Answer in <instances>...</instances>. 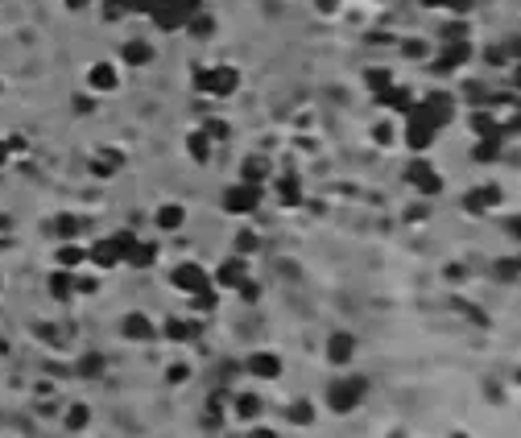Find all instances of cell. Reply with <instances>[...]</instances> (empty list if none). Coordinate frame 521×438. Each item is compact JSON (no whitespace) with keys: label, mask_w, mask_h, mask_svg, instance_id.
I'll use <instances>...</instances> for the list:
<instances>
[{"label":"cell","mask_w":521,"mask_h":438,"mask_svg":"<svg viewBox=\"0 0 521 438\" xmlns=\"http://www.w3.org/2000/svg\"><path fill=\"white\" fill-rule=\"evenodd\" d=\"M364 393H368V381H364V376H340V381L327 385V405H331L335 414H352Z\"/></svg>","instance_id":"1"},{"label":"cell","mask_w":521,"mask_h":438,"mask_svg":"<svg viewBox=\"0 0 521 438\" xmlns=\"http://www.w3.org/2000/svg\"><path fill=\"white\" fill-rule=\"evenodd\" d=\"M195 13H203V4H199V0H158L149 17H153L162 29H182Z\"/></svg>","instance_id":"2"},{"label":"cell","mask_w":521,"mask_h":438,"mask_svg":"<svg viewBox=\"0 0 521 438\" xmlns=\"http://www.w3.org/2000/svg\"><path fill=\"white\" fill-rule=\"evenodd\" d=\"M132 240L137 236H129V232H116V236H108V240H99L91 253H87V261L99 264V269H112V264H125V257H129Z\"/></svg>","instance_id":"3"},{"label":"cell","mask_w":521,"mask_h":438,"mask_svg":"<svg viewBox=\"0 0 521 438\" xmlns=\"http://www.w3.org/2000/svg\"><path fill=\"white\" fill-rule=\"evenodd\" d=\"M195 87L207 91V95H232L240 87V75H236V66H207L195 75Z\"/></svg>","instance_id":"4"},{"label":"cell","mask_w":521,"mask_h":438,"mask_svg":"<svg viewBox=\"0 0 521 438\" xmlns=\"http://www.w3.org/2000/svg\"><path fill=\"white\" fill-rule=\"evenodd\" d=\"M223 207H228L232 216H249V211H257V207H260V186H253V182L232 186V190L223 195Z\"/></svg>","instance_id":"5"},{"label":"cell","mask_w":521,"mask_h":438,"mask_svg":"<svg viewBox=\"0 0 521 438\" xmlns=\"http://www.w3.org/2000/svg\"><path fill=\"white\" fill-rule=\"evenodd\" d=\"M170 285H178V290H186V294H195V290H203V285H211L207 281V273H203V264L195 261H182L178 269L170 273Z\"/></svg>","instance_id":"6"},{"label":"cell","mask_w":521,"mask_h":438,"mask_svg":"<svg viewBox=\"0 0 521 438\" xmlns=\"http://www.w3.org/2000/svg\"><path fill=\"white\" fill-rule=\"evenodd\" d=\"M405 182H414V186H418V190H422L426 199L443 190V182H438V174H434V170L426 166V162H422V157H418V162H410V170H405Z\"/></svg>","instance_id":"7"},{"label":"cell","mask_w":521,"mask_h":438,"mask_svg":"<svg viewBox=\"0 0 521 438\" xmlns=\"http://www.w3.org/2000/svg\"><path fill=\"white\" fill-rule=\"evenodd\" d=\"M216 281L223 285V290H236L240 281H249V261H244V257H228V261L219 264Z\"/></svg>","instance_id":"8"},{"label":"cell","mask_w":521,"mask_h":438,"mask_svg":"<svg viewBox=\"0 0 521 438\" xmlns=\"http://www.w3.org/2000/svg\"><path fill=\"white\" fill-rule=\"evenodd\" d=\"M468 58H472V45H468V42H451V45H447V54H438V58H434V71H438V75H447V71H455V66H459V62H468Z\"/></svg>","instance_id":"9"},{"label":"cell","mask_w":521,"mask_h":438,"mask_svg":"<svg viewBox=\"0 0 521 438\" xmlns=\"http://www.w3.org/2000/svg\"><path fill=\"white\" fill-rule=\"evenodd\" d=\"M249 372L260 381H273V376H282V360L273 351H257V355H249Z\"/></svg>","instance_id":"10"},{"label":"cell","mask_w":521,"mask_h":438,"mask_svg":"<svg viewBox=\"0 0 521 438\" xmlns=\"http://www.w3.org/2000/svg\"><path fill=\"white\" fill-rule=\"evenodd\" d=\"M50 298H54V302H71V298H75V273H71V269L50 273Z\"/></svg>","instance_id":"11"},{"label":"cell","mask_w":521,"mask_h":438,"mask_svg":"<svg viewBox=\"0 0 521 438\" xmlns=\"http://www.w3.org/2000/svg\"><path fill=\"white\" fill-rule=\"evenodd\" d=\"M352 351H356V339H352V335H344V331H335V335L327 339V360H331V364H347V360H352Z\"/></svg>","instance_id":"12"},{"label":"cell","mask_w":521,"mask_h":438,"mask_svg":"<svg viewBox=\"0 0 521 438\" xmlns=\"http://www.w3.org/2000/svg\"><path fill=\"white\" fill-rule=\"evenodd\" d=\"M260 409H265V401H260L257 393H236L232 397V414H236L240 422H253Z\"/></svg>","instance_id":"13"},{"label":"cell","mask_w":521,"mask_h":438,"mask_svg":"<svg viewBox=\"0 0 521 438\" xmlns=\"http://www.w3.org/2000/svg\"><path fill=\"white\" fill-rule=\"evenodd\" d=\"M87 83L95 91H112L116 83H120V75H116V66H108V62H95L91 71H87Z\"/></svg>","instance_id":"14"},{"label":"cell","mask_w":521,"mask_h":438,"mask_svg":"<svg viewBox=\"0 0 521 438\" xmlns=\"http://www.w3.org/2000/svg\"><path fill=\"white\" fill-rule=\"evenodd\" d=\"M153 261H158V244H149V240H132L125 264H132V269H149Z\"/></svg>","instance_id":"15"},{"label":"cell","mask_w":521,"mask_h":438,"mask_svg":"<svg viewBox=\"0 0 521 438\" xmlns=\"http://www.w3.org/2000/svg\"><path fill=\"white\" fill-rule=\"evenodd\" d=\"M496 203H501V186H480V190H472V195L464 199L468 211H488V207H496Z\"/></svg>","instance_id":"16"},{"label":"cell","mask_w":521,"mask_h":438,"mask_svg":"<svg viewBox=\"0 0 521 438\" xmlns=\"http://www.w3.org/2000/svg\"><path fill=\"white\" fill-rule=\"evenodd\" d=\"M46 232H50V236H58V240H71V236H79V232H83V219H79V216H54L50 223H46Z\"/></svg>","instance_id":"17"},{"label":"cell","mask_w":521,"mask_h":438,"mask_svg":"<svg viewBox=\"0 0 521 438\" xmlns=\"http://www.w3.org/2000/svg\"><path fill=\"white\" fill-rule=\"evenodd\" d=\"M120 331H125V339H153V323L145 314H125Z\"/></svg>","instance_id":"18"},{"label":"cell","mask_w":521,"mask_h":438,"mask_svg":"<svg viewBox=\"0 0 521 438\" xmlns=\"http://www.w3.org/2000/svg\"><path fill=\"white\" fill-rule=\"evenodd\" d=\"M195 331H199V327H195V323H182V318H166V323H162V335H166V339H174V344L195 339Z\"/></svg>","instance_id":"19"},{"label":"cell","mask_w":521,"mask_h":438,"mask_svg":"<svg viewBox=\"0 0 521 438\" xmlns=\"http://www.w3.org/2000/svg\"><path fill=\"white\" fill-rule=\"evenodd\" d=\"M125 62H129V66H149V62H153V45L149 42H125Z\"/></svg>","instance_id":"20"},{"label":"cell","mask_w":521,"mask_h":438,"mask_svg":"<svg viewBox=\"0 0 521 438\" xmlns=\"http://www.w3.org/2000/svg\"><path fill=\"white\" fill-rule=\"evenodd\" d=\"M381 104H385V108H401V112H410V108H414V95H410V87H385V91H381Z\"/></svg>","instance_id":"21"},{"label":"cell","mask_w":521,"mask_h":438,"mask_svg":"<svg viewBox=\"0 0 521 438\" xmlns=\"http://www.w3.org/2000/svg\"><path fill=\"white\" fill-rule=\"evenodd\" d=\"M186 29H190V38H216V17L211 13H195L186 21Z\"/></svg>","instance_id":"22"},{"label":"cell","mask_w":521,"mask_h":438,"mask_svg":"<svg viewBox=\"0 0 521 438\" xmlns=\"http://www.w3.org/2000/svg\"><path fill=\"white\" fill-rule=\"evenodd\" d=\"M186 149H190V157H195V162H207V157H211V136H207L203 129L190 132V136H186Z\"/></svg>","instance_id":"23"},{"label":"cell","mask_w":521,"mask_h":438,"mask_svg":"<svg viewBox=\"0 0 521 438\" xmlns=\"http://www.w3.org/2000/svg\"><path fill=\"white\" fill-rule=\"evenodd\" d=\"M182 219H186V211H182L178 203H166V207H158V227H162V232H174V227H182Z\"/></svg>","instance_id":"24"},{"label":"cell","mask_w":521,"mask_h":438,"mask_svg":"<svg viewBox=\"0 0 521 438\" xmlns=\"http://www.w3.org/2000/svg\"><path fill=\"white\" fill-rule=\"evenodd\" d=\"M83 261H87L83 248H75V244H62V248H58V269H71V273H75Z\"/></svg>","instance_id":"25"},{"label":"cell","mask_w":521,"mask_h":438,"mask_svg":"<svg viewBox=\"0 0 521 438\" xmlns=\"http://www.w3.org/2000/svg\"><path fill=\"white\" fill-rule=\"evenodd\" d=\"M87 422H91V409L87 405H71L67 409V430H87Z\"/></svg>","instance_id":"26"},{"label":"cell","mask_w":521,"mask_h":438,"mask_svg":"<svg viewBox=\"0 0 521 438\" xmlns=\"http://www.w3.org/2000/svg\"><path fill=\"white\" fill-rule=\"evenodd\" d=\"M438 42H468V25L464 21H451V25H443V34H438Z\"/></svg>","instance_id":"27"},{"label":"cell","mask_w":521,"mask_h":438,"mask_svg":"<svg viewBox=\"0 0 521 438\" xmlns=\"http://www.w3.org/2000/svg\"><path fill=\"white\" fill-rule=\"evenodd\" d=\"M190 306L195 310H216V290H211V285L195 290V294H190Z\"/></svg>","instance_id":"28"},{"label":"cell","mask_w":521,"mask_h":438,"mask_svg":"<svg viewBox=\"0 0 521 438\" xmlns=\"http://www.w3.org/2000/svg\"><path fill=\"white\" fill-rule=\"evenodd\" d=\"M269 174V166L260 162V157H249L244 162V182H253V186H260V178Z\"/></svg>","instance_id":"29"},{"label":"cell","mask_w":521,"mask_h":438,"mask_svg":"<svg viewBox=\"0 0 521 438\" xmlns=\"http://www.w3.org/2000/svg\"><path fill=\"white\" fill-rule=\"evenodd\" d=\"M91 170H95V174H116V170H120V153H99Z\"/></svg>","instance_id":"30"},{"label":"cell","mask_w":521,"mask_h":438,"mask_svg":"<svg viewBox=\"0 0 521 438\" xmlns=\"http://www.w3.org/2000/svg\"><path fill=\"white\" fill-rule=\"evenodd\" d=\"M290 422H303V426H310V422H314L310 401H294V405H290Z\"/></svg>","instance_id":"31"},{"label":"cell","mask_w":521,"mask_h":438,"mask_svg":"<svg viewBox=\"0 0 521 438\" xmlns=\"http://www.w3.org/2000/svg\"><path fill=\"white\" fill-rule=\"evenodd\" d=\"M79 372H83V376H99V372H104V355H95V351L83 355V360H79Z\"/></svg>","instance_id":"32"},{"label":"cell","mask_w":521,"mask_h":438,"mask_svg":"<svg viewBox=\"0 0 521 438\" xmlns=\"http://www.w3.org/2000/svg\"><path fill=\"white\" fill-rule=\"evenodd\" d=\"M120 17H129L125 0H104V21H120Z\"/></svg>","instance_id":"33"},{"label":"cell","mask_w":521,"mask_h":438,"mask_svg":"<svg viewBox=\"0 0 521 438\" xmlns=\"http://www.w3.org/2000/svg\"><path fill=\"white\" fill-rule=\"evenodd\" d=\"M364 83H368V87H377V91H385L393 83V75H389V71H368V75H364Z\"/></svg>","instance_id":"34"},{"label":"cell","mask_w":521,"mask_h":438,"mask_svg":"<svg viewBox=\"0 0 521 438\" xmlns=\"http://www.w3.org/2000/svg\"><path fill=\"white\" fill-rule=\"evenodd\" d=\"M282 203H298V186H294V178H282Z\"/></svg>","instance_id":"35"},{"label":"cell","mask_w":521,"mask_h":438,"mask_svg":"<svg viewBox=\"0 0 521 438\" xmlns=\"http://www.w3.org/2000/svg\"><path fill=\"white\" fill-rule=\"evenodd\" d=\"M153 4H158V0H125V8H129V13H141V17H149Z\"/></svg>","instance_id":"36"},{"label":"cell","mask_w":521,"mask_h":438,"mask_svg":"<svg viewBox=\"0 0 521 438\" xmlns=\"http://www.w3.org/2000/svg\"><path fill=\"white\" fill-rule=\"evenodd\" d=\"M203 132H207L211 141H223V136H228V125H223V120H207V125H203Z\"/></svg>","instance_id":"37"},{"label":"cell","mask_w":521,"mask_h":438,"mask_svg":"<svg viewBox=\"0 0 521 438\" xmlns=\"http://www.w3.org/2000/svg\"><path fill=\"white\" fill-rule=\"evenodd\" d=\"M401 50H405L410 58H422V54H426V42H418V38H414V42H405Z\"/></svg>","instance_id":"38"},{"label":"cell","mask_w":521,"mask_h":438,"mask_svg":"<svg viewBox=\"0 0 521 438\" xmlns=\"http://www.w3.org/2000/svg\"><path fill=\"white\" fill-rule=\"evenodd\" d=\"M393 141V129L389 125H377V145H389Z\"/></svg>","instance_id":"39"},{"label":"cell","mask_w":521,"mask_h":438,"mask_svg":"<svg viewBox=\"0 0 521 438\" xmlns=\"http://www.w3.org/2000/svg\"><path fill=\"white\" fill-rule=\"evenodd\" d=\"M186 376H190V368H170V381H174V385H182Z\"/></svg>","instance_id":"40"},{"label":"cell","mask_w":521,"mask_h":438,"mask_svg":"<svg viewBox=\"0 0 521 438\" xmlns=\"http://www.w3.org/2000/svg\"><path fill=\"white\" fill-rule=\"evenodd\" d=\"M484 389H488V401H505V389H496V385H492V381H488V385H484Z\"/></svg>","instance_id":"41"},{"label":"cell","mask_w":521,"mask_h":438,"mask_svg":"<svg viewBox=\"0 0 521 438\" xmlns=\"http://www.w3.org/2000/svg\"><path fill=\"white\" fill-rule=\"evenodd\" d=\"M253 248H257V240H253V236L244 232V236H240V253H253Z\"/></svg>","instance_id":"42"},{"label":"cell","mask_w":521,"mask_h":438,"mask_svg":"<svg viewBox=\"0 0 521 438\" xmlns=\"http://www.w3.org/2000/svg\"><path fill=\"white\" fill-rule=\"evenodd\" d=\"M8 153H13V145H8V141H0V170L8 166Z\"/></svg>","instance_id":"43"},{"label":"cell","mask_w":521,"mask_h":438,"mask_svg":"<svg viewBox=\"0 0 521 438\" xmlns=\"http://www.w3.org/2000/svg\"><path fill=\"white\" fill-rule=\"evenodd\" d=\"M340 8V0H319V13H335Z\"/></svg>","instance_id":"44"},{"label":"cell","mask_w":521,"mask_h":438,"mask_svg":"<svg viewBox=\"0 0 521 438\" xmlns=\"http://www.w3.org/2000/svg\"><path fill=\"white\" fill-rule=\"evenodd\" d=\"M447 4H451L455 13H468V8H472V0H447Z\"/></svg>","instance_id":"45"},{"label":"cell","mask_w":521,"mask_h":438,"mask_svg":"<svg viewBox=\"0 0 521 438\" xmlns=\"http://www.w3.org/2000/svg\"><path fill=\"white\" fill-rule=\"evenodd\" d=\"M505 227H509V232H513V236H517V240H521V216H513V219H509V223H505Z\"/></svg>","instance_id":"46"},{"label":"cell","mask_w":521,"mask_h":438,"mask_svg":"<svg viewBox=\"0 0 521 438\" xmlns=\"http://www.w3.org/2000/svg\"><path fill=\"white\" fill-rule=\"evenodd\" d=\"M249 438H277L273 430H265V426H257V430H249Z\"/></svg>","instance_id":"47"},{"label":"cell","mask_w":521,"mask_h":438,"mask_svg":"<svg viewBox=\"0 0 521 438\" xmlns=\"http://www.w3.org/2000/svg\"><path fill=\"white\" fill-rule=\"evenodd\" d=\"M91 0H67V8H87Z\"/></svg>","instance_id":"48"},{"label":"cell","mask_w":521,"mask_h":438,"mask_svg":"<svg viewBox=\"0 0 521 438\" xmlns=\"http://www.w3.org/2000/svg\"><path fill=\"white\" fill-rule=\"evenodd\" d=\"M422 4H426V8H443V4H447V0H422Z\"/></svg>","instance_id":"49"},{"label":"cell","mask_w":521,"mask_h":438,"mask_svg":"<svg viewBox=\"0 0 521 438\" xmlns=\"http://www.w3.org/2000/svg\"><path fill=\"white\" fill-rule=\"evenodd\" d=\"M513 83H517V87H521V66H517V71H513Z\"/></svg>","instance_id":"50"},{"label":"cell","mask_w":521,"mask_h":438,"mask_svg":"<svg viewBox=\"0 0 521 438\" xmlns=\"http://www.w3.org/2000/svg\"><path fill=\"white\" fill-rule=\"evenodd\" d=\"M513 129H517V132H521V112H517V116H513Z\"/></svg>","instance_id":"51"},{"label":"cell","mask_w":521,"mask_h":438,"mask_svg":"<svg viewBox=\"0 0 521 438\" xmlns=\"http://www.w3.org/2000/svg\"><path fill=\"white\" fill-rule=\"evenodd\" d=\"M0 290H4V273H0Z\"/></svg>","instance_id":"52"},{"label":"cell","mask_w":521,"mask_h":438,"mask_svg":"<svg viewBox=\"0 0 521 438\" xmlns=\"http://www.w3.org/2000/svg\"><path fill=\"white\" fill-rule=\"evenodd\" d=\"M451 438H468V435H451Z\"/></svg>","instance_id":"53"},{"label":"cell","mask_w":521,"mask_h":438,"mask_svg":"<svg viewBox=\"0 0 521 438\" xmlns=\"http://www.w3.org/2000/svg\"><path fill=\"white\" fill-rule=\"evenodd\" d=\"M517 385H521V372H517Z\"/></svg>","instance_id":"54"}]
</instances>
